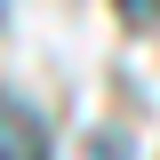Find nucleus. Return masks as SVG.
Segmentation results:
<instances>
[{"label": "nucleus", "mask_w": 160, "mask_h": 160, "mask_svg": "<svg viewBox=\"0 0 160 160\" xmlns=\"http://www.w3.org/2000/svg\"><path fill=\"white\" fill-rule=\"evenodd\" d=\"M112 8H120L128 24H160V0H112Z\"/></svg>", "instance_id": "f257e3e1"}]
</instances>
